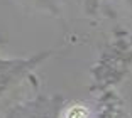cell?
<instances>
[{
    "label": "cell",
    "instance_id": "4",
    "mask_svg": "<svg viewBox=\"0 0 132 118\" xmlns=\"http://www.w3.org/2000/svg\"><path fill=\"white\" fill-rule=\"evenodd\" d=\"M100 2L102 0H85V4H83V8L88 15H95L98 12V7H100ZM129 4L132 5V0H127Z\"/></svg>",
    "mask_w": 132,
    "mask_h": 118
},
{
    "label": "cell",
    "instance_id": "2",
    "mask_svg": "<svg viewBox=\"0 0 132 118\" xmlns=\"http://www.w3.org/2000/svg\"><path fill=\"white\" fill-rule=\"evenodd\" d=\"M63 101V96H37L32 101L12 108L7 118H59Z\"/></svg>",
    "mask_w": 132,
    "mask_h": 118
},
{
    "label": "cell",
    "instance_id": "5",
    "mask_svg": "<svg viewBox=\"0 0 132 118\" xmlns=\"http://www.w3.org/2000/svg\"><path fill=\"white\" fill-rule=\"evenodd\" d=\"M66 118H88V113L83 106H73L70 111H66Z\"/></svg>",
    "mask_w": 132,
    "mask_h": 118
},
{
    "label": "cell",
    "instance_id": "3",
    "mask_svg": "<svg viewBox=\"0 0 132 118\" xmlns=\"http://www.w3.org/2000/svg\"><path fill=\"white\" fill-rule=\"evenodd\" d=\"M27 4L34 5V7L39 8V10L49 12V14H53V15H58V14H59L58 5L54 4V0H27Z\"/></svg>",
    "mask_w": 132,
    "mask_h": 118
},
{
    "label": "cell",
    "instance_id": "1",
    "mask_svg": "<svg viewBox=\"0 0 132 118\" xmlns=\"http://www.w3.org/2000/svg\"><path fill=\"white\" fill-rule=\"evenodd\" d=\"M49 52H39L36 56H31L27 59L17 57V59H0V98L5 96L10 89L17 86L29 72L43 62Z\"/></svg>",
    "mask_w": 132,
    "mask_h": 118
}]
</instances>
